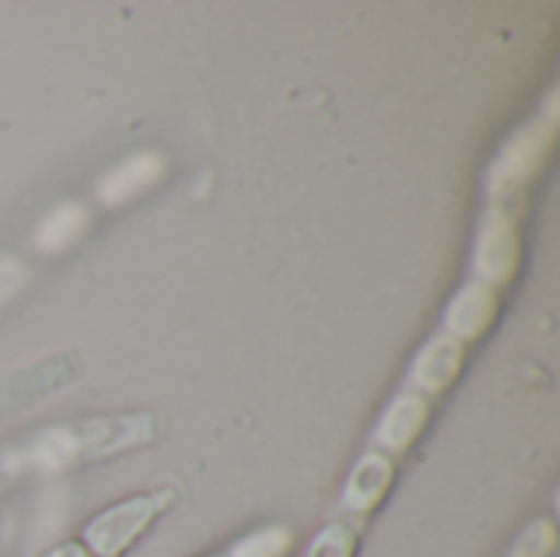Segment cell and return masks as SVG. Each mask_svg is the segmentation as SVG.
<instances>
[{"label":"cell","instance_id":"7a4b0ae2","mask_svg":"<svg viewBox=\"0 0 560 557\" xmlns=\"http://www.w3.org/2000/svg\"><path fill=\"white\" fill-rule=\"evenodd\" d=\"M518 263H522L518 213L489 207V213L479 227V236H476V256H472L476 279L492 289L509 286L518 272Z\"/></svg>","mask_w":560,"mask_h":557},{"label":"cell","instance_id":"ba28073f","mask_svg":"<svg viewBox=\"0 0 560 557\" xmlns=\"http://www.w3.org/2000/svg\"><path fill=\"white\" fill-rule=\"evenodd\" d=\"M292 548V535L285 529H262L249 538H243L230 557H285Z\"/></svg>","mask_w":560,"mask_h":557},{"label":"cell","instance_id":"6da1fadb","mask_svg":"<svg viewBox=\"0 0 560 557\" xmlns=\"http://www.w3.org/2000/svg\"><path fill=\"white\" fill-rule=\"evenodd\" d=\"M174 492H148L131 496L118 506H108L82 529V548L92 557H125L144 535L148 529L171 509Z\"/></svg>","mask_w":560,"mask_h":557},{"label":"cell","instance_id":"3957f363","mask_svg":"<svg viewBox=\"0 0 560 557\" xmlns=\"http://www.w3.org/2000/svg\"><path fill=\"white\" fill-rule=\"evenodd\" d=\"M551 141H555V131L551 128H541V125H532L525 128L512 144H505V154L502 161L495 164L492 171V181H489V190H492V207H502L509 210L512 200H518L528 187V181L541 171L548 151H551ZM515 213V210H512Z\"/></svg>","mask_w":560,"mask_h":557},{"label":"cell","instance_id":"277c9868","mask_svg":"<svg viewBox=\"0 0 560 557\" xmlns=\"http://www.w3.org/2000/svg\"><path fill=\"white\" fill-rule=\"evenodd\" d=\"M463 368H466V345H459L450 335H436L417 351L407 381H410V391L430 401V397L446 394L459 381Z\"/></svg>","mask_w":560,"mask_h":557},{"label":"cell","instance_id":"30bf717a","mask_svg":"<svg viewBox=\"0 0 560 557\" xmlns=\"http://www.w3.org/2000/svg\"><path fill=\"white\" fill-rule=\"evenodd\" d=\"M46 557H92L79 542H66V545H59V548H52Z\"/></svg>","mask_w":560,"mask_h":557},{"label":"cell","instance_id":"5b68a950","mask_svg":"<svg viewBox=\"0 0 560 557\" xmlns=\"http://www.w3.org/2000/svg\"><path fill=\"white\" fill-rule=\"evenodd\" d=\"M495 318H499V292L492 286L472 279L453 295V302L443 315V335L456 338L459 345H472L489 335Z\"/></svg>","mask_w":560,"mask_h":557},{"label":"cell","instance_id":"8992f818","mask_svg":"<svg viewBox=\"0 0 560 557\" xmlns=\"http://www.w3.org/2000/svg\"><path fill=\"white\" fill-rule=\"evenodd\" d=\"M427 423H430V401L420 397L417 391H404L384 410V417L374 430V450L394 460V456L407 453L423 437Z\"/></svg>","mask_w":560,"mask_h":557},{"label":"cell","instance_id":"9c48e42d","mask_svg":"<svg viewBox=\"0 0 560 557\" xmlns=\"http://www.w3.org/2000/svg\"><path fill=\"white\" fill-rule=\"evenodd\" d=\"M308 557H354V532L345 525H328L315 535Z\"/></svg>","mask_w":560,"mask_h":557},{"label":"cell","instance_id":"52a82bcc","mask_svg":"<svg viewBox=\"0 0 560 557\" xmlns=\"http://www.w3.org/2000/svg\"><path fill=\"white\" fill-rule=\"evenodd\" d=\"M390 483H394V460L384 456V453H377V450H371L368 456H361V463H358V466L351 469V476H348V486H345V509L354 512V515L374 512V509L384 502Z\"/></svg>","mask_w":560,"mask_h":557}]
</instances>
